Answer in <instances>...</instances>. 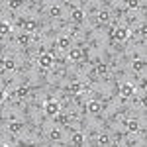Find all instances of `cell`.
Wrapping results in <instances>:
<instances>
[{"label": "cell", "mask_w": 147, "mask_h": 147, "mask_svg": "<svg viewBox=\"0 0 147 147\" xmlns=\"http://www.w3.org/2000/svg\"><path fill=\"white\" fill-rule=\"evenodd\" d=\"M122 53H124L125 61H143V63H145V59H147V43L125 41Z\"/></svg>", "instance_id": "6da1fadb"}, {"label": "cell", "mask_w": 147, "mask_h": 147, "mask_svg": "<svg viewBox=\"0 0 147 147\" xmlns=\"http://www.w3.org/2000/svg\"><path fill=\"white\" fill-rule=\"evenodd\" d=\"M47 118H49V114H47L45 106H37V104H30L28 106V122L32 125H37L39 127Z\"/></svg>", "instance_id": "7a4b0ae2"}, {"label": "cell", "mask_w": 147, "mask_h": 147, "mask_svg": "<svg viewBox=\"0 0 147 147\" xmlns=\"http://www.w3.org/2000/svg\"><path fill=\"white\" fill-rule=\"evenodd\" d=\"M145 143V131H127L125 134V147H143Z\"/></svg>", "instance_id": "3957f363"}]
</instances>
